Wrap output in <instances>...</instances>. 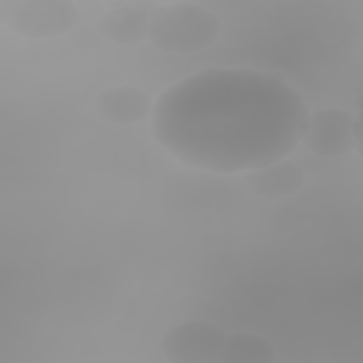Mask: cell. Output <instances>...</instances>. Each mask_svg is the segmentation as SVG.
Wrapping results in <instances>:
<instances>
[{
    "mask_svg": "<svg viewBox=\"0 0 363 363\" xmlns=\"http://www.w3.org/2000/svg\"><path fill=\"white\" fill-rule=\"evenodd\" d=\"M303 96L281 77L251 68H208L169 86L150 128L177 160L217 173L285 159L302 139Z\"/></svg>",
    "mask_w": 363,
    "mask_h": 363,
    "instance_id": "obj_1",
    "label": "cell"
},
{
    "mask_svg": "<svg viewBox=\"0 0 363 363\" xmlns=\"http://www.w3.org/2000/svg\"><path fill=\"white\" fill-rule=\"evenodd\" d=\"M220 31L221 21L210 9L196 3H172L155 10L147 38L162 51L191 54L213 45Z\"/></svg>",
    "mask_w": 363,
    "mask_h": 363,
    "instance_id": "obj_2",
    "label": "cell"
},
{
    "mask_svg": "<svg viewBox=\"0 0 363 363\" xmlns=\"http://www.w3.org/2000/svg\"><path fill=\"white\" fill-rule=\"evenodd\" d=\"M225 330L207 320H186L166 330L160 340L163 356L174 363L218 362Z\"/></svg>",
    "mask_w": 363,
    "mask_h": 363,
    "instance_id": "obj_3",
    "label": "cell"
},
{
    "mask_svg": "<svg viewBox=\"0 0 363 363\" xmlns=\"http://www.w3.org/2000/svg\"><path fill=\"white\" fill-rule=\"evenodd\" d=\"M96 111L105 121L116 125H132L152 115L153 104L150 96L140 88L121 85L99 94Z\"/></svg>",
    "mask_w": 363,
    "mask_h": 363,
    "instance_id": "obj_6",
    "label": "cell"
},
{
    "mask_svg": "<svg viewBox=\"0 0 363 363\" xmlns=\"http://www.w3.org/2000/svg\"><path fill=\"white\" fill-rule=\"evenodd\" d=\"M301 142L322 157H337L356 147L354 116L345 109L325 108L308 113Z\"/></svg>",
    "mask_w": 363,
    "mask_h": 363,
    "instance_id": "obj_5",
    "label": "cell"
},
{
    "mask_svg": "<svg viewBox=\"0 0 363 363\" xmlns=\"http://www.w3.org/2000/svg\"><path fill=\"white\" fill-rule=\"evenodd\" d=\"M248 186L259 196L278 199L296 193L305 183V172L296 163L281 159L259 169L251 170L247 176Z\"/></svg>",
    "mask_w": 363,
    "mask_h": 363,
    "instance_id": "obj_7",
    "label": "cell"
},
{
    "mask_svg": "<svg viewBox=\"0 0 363 363\" xmlns=\"http://www.w3.org/2000/svg\"><path fill=\"white\" fill-rule=\"evenodd\" d=\"M274 360L275 350L269 340L245 330L227 333L218 359L223 363H271Z\"/></svg>",
    "mask_w": 363,
    "mask_h": 363,
    "instance_id": "obj_9",
    "label": "cell"
},
{
    "mask_svg": "<svg viewBox=\"0 0 363 363\" xmlns=\"http://www.w3.org/2000/svg\"><path fill=\"white\" fill-rule=\"evenodd\" d=\"M78 20V9L65 0H27L9 17L10 28L27 38H52L68 33Z\"/></svg>",
    "mask_w": 363,
    "mask_h": 363,
    "instance_id": "obj_4",
    "label": "cell"
},
{
    "mask_svg": "<svg viewBox=\"0 0 363 363\" xmlns=\"http://www.w3.org/2000/svg\"><path fill=\"white\" fill-rule=\"evenodd\" d=\"M152 14L139 6H122L102 14L98 28L108 40L118 44H136L147 38Z\"/></svg>",
    "mask_w": 363,
    "mask_h": 363,
    "instance_id": "obj_8",
    "label": "cell"
}]
</instances>
